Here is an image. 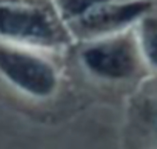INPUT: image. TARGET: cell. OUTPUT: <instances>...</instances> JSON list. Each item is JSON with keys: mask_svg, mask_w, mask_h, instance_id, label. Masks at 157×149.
<instances>
[{"mask_svg": "<svg viewBox=\"0 0 157 149\" xmlns=\"http://www.w3.org/2000/svg\"><path fill=\"white\" fill-rule=\"evenodd\" d=\"M80 54L85 69L100 80L122 82L134 76L139 66V46L136 37L117 32L93 39Z\"/></svg>", "mask_w": 157, "mask_h": 149, "instance_id": "2", "label": "cell"}, {"mask_svg": "<svg viewBox=\"0 0 157 149\" xmlns=\"http://www.w3.org/2000/svg\"><path fill=\"white\" fill-rule=\"evenodd\" d=\"M63 22L54 6L33 0H0V35L43 48H59Z\"/></svg>", "mask_w": 157, "mask_h": 149, "instance_id": "1", "label": "cell"}, {"mask_svg": "<svg viewBox=\"0 0 157 149\" xmlns=\"http://www.w3.org/2000/svg\"><path fill=\"white\" fill-rule=\"evenodd\" d=\"M0 72L20 91L36 99L54 95L59 72L46 58L13 48H0Z\"/></svg>", "mask_w": 157, "mask_h": 149, "instance_id": "3", "label": "cell"}, {"mask_svg": "<svg viewBox=\"0 0 157 149\" xmlns=\"http://www.w3.org/2000/svg\"><path fill=\"white\" fill-rule=\"evenodd\" d=\"M52 2L60 19L69 25L93 11L94 8L113 2V0H52Z\"/></svg>", "mask_w": 157, "mask_h": 149, "instance_id": "6", "label": "cell"}, {"mask_svg": "<svg viewBox=\"0 0 157 149\" xmlns=\"http://www.w3.org/2000/svg\"><path fill=\"white\" fill-rule=\"evenodd\" d=\"M136 42L140 57L157 69V14L149 11L136 23Z\"/></svg>", "mask_w": 157, "mask_h": 149, "instance_id": "5", "label": "cell"}, {"mask_svg": "<svg viewBox=\"0 0 157 149\" xmlns=\"http://www.w3.org/2000/svg\"><path fill=\"white\" fill-rule=\"evenodd\" d=\"M152 0H113L69 23L74 32L99 39L125 31L152 11Z\"/></svg>", "mask_w": 157, "mask_h": 149, "instance_id": "4", "label": "cell"}]
</instances>
